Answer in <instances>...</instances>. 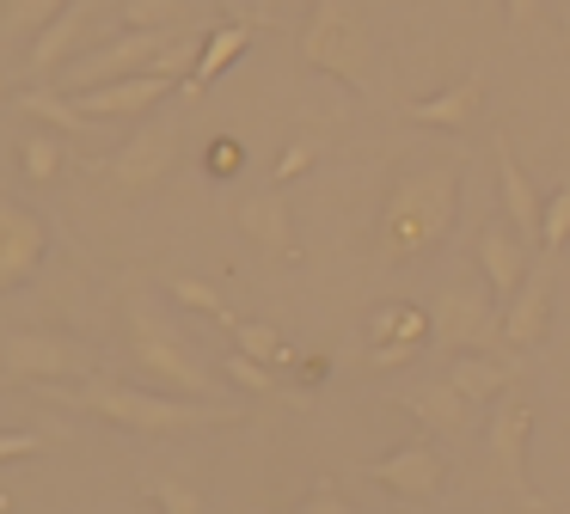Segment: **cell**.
I'll list each match as a JSON object with an SVG mask.
<instances>
[{
    "label": "cell",
    "instance_id": "6da1fadb",
    "mask_svg": "<svg viewBox=\"0 0 570 514\" xmlns=\"http://www.w3.org/2000/svg\"><path fill=\"white\" fill-rule=\"evenodd\" d=\"M454 215H460V166L454 159L405 171L386 190V208H381V257L386 264H417V257H430L454 233Z\"/></svg>",
    "mask_w": 570,
    "mask_h": 514
},
{
    "label": "cell",
    "instance_id": "7a4b0ae2",
    "mask_svg": "<svg viewBox=\"0 0 570 514\" xmlns=\"http://www.w3.org/2000/svg\"><path fill=\"white\" fill-rule=\"evenodd\" d=\"M68 411H92L117 428H136V435H185V428H209V423H239L222 398H185V392H141L124 379H87L80 392L50 386Z\"/></svg>",
    "mask_w": 570,
    "mask_h": 514
},
{
    "label": "cell",
    "instance_id": "3957f363",
    "mask_svg": "<svg viewBox=\"0 0 570 514\" xmlns=\"http://www.w3.org/2000/svg\"><path fill=\"white\" fill-rule=\"evenodd\" d=\"M301 61L332 80H344L350 92H374V31L350 0H313V19L301 31Z\"/></svg>",
    "mask_w": 570,
    "mask_h": 514
},
{
    "label": "cell",
    "instance_id": "277c9868",
    "mask_svg": "<svg viewBox=\"0 0 570 514\" xmlns=\"http://www.w3.org/2000/svg\"><path fill=\"white\" fill-rule=\"evenodd\" d=\"M129 362L148 379H160L166 392H185V398H215V374L197 355L178 343V330L160 318V306L141 288H129Z\"/></svg>",
    "mask_w": 570,
    "mask_h": 514
},
{
    "label": "cell",
    "instance_id": "5b68a950",
    "mask_svg": "<svg viewBox=\"0 0 570 514\" xmlns=\"http://www.w3.org/2000/svg\"><path fill=\"white\" fill-rule=\"evenodd\" d=\"M430 337L442 343L448 355H466V349H491L503 337V306H497L491 288L479 281H442L430 300Z\"/></svg>",
    "mask_w": 570,
    "mask_h": 514
},
{
    "label": "cell",
    "instance_id": "8992f818",
    "mask_svg": "<svg viewBox=\"0 0 570 514\" xmlns=\"http://www.w3.org/2000/svg\"><path fill=\"white\" fill-rule=\"evenodd\" d=\"M0 374L19 379V386H62V379H87L92 355L80 343L56 337V330H7L0 337Z\"/></svg>",
    "mask_w": 570,
    "mask_h": 514
},
{
    "label": "cell",
    "instance_id": "52a82bcc",
    "mask_svg": "<svg viewBox=\"0 0 570 514\" xmlns=\"http://www.w3.org/2000/svg\"><path fill=\"white\" fill-rule=\"evenodd\" d=\"M528 435H533V404L515 398V392H503V398H497V411H491V423H484V453H491L497 484L540 514L546 502L533 496V484H528Z\"/></svg>",
    "mask_w": 570,
    "mask_h": 514
},
{
    "label": "cell",
    "instance_id": "ba28073f",
    "mask_svg": "<svg viewBox=\"0 0 570 514\" xmlns=\"http://www.w3.org/2000/svg\"><path fill=\"white\" fill-rule=\"evenodd\" d=\"M173 43V37H160V31H124V37H111V43H99V49H87V56H75L62 68V92L75 98V92H92V86H111V80H129V73H148L154 68V56Z\"/></svg>",
    "mask_w": 570,
    "mask_h": 514
},
{
    "label": "cell",
    "instance_id": "9c48e42d",
    "mask_svg": "<svg viewBox=\"0 0 570 514\" xmlns=\"http://www.w3.org/2000/svg\"><path fill=\"white\" fill-rule=\"evenodd\" d=\"M173 154H178L173 129H166V122H141V129L117 147V154L92 159V171H99L117 196H141V190H154V184L173 171Z\"/></svg>",
    "mask_w": 570,
    "mask_h": 514
},
{
    "label": "cell",
    "instance_id": "30bf717a",
    "mask_svg": "<svg viewBox=\"0 0 570 514\" xmlns=\"http://www.w3.org/2000/svg\"><path fill=\"white\" fill-rule=\"evenodd\" d=\"M43 245H50V227H43V215H31L26 202H13V196L0 190V294L26 288V281L38 276Z\"/></svg>",
    "mask_w": 570,
    "mask_h": 514
},
{
    "label": "cell",
    "instance_id": "8fae6325",
    "mask_svg": "<svg viewBox=\"0 0 570 514\" xmlns=\"http://www.w3.org/2000/svg\"><path fill=\"white\" fill-rule=\"evenodd\" d=\"M368 477L399 502H430L435 490L448 484V459L430 447V441H405V447H393L386 459H374Z\"/></svg>",
    "mask_w": 570,
    "mask_h": 514
},
{
    "label": "cell",
    "instance_id": "7c38bea8",
    "mask_svg": "<svg viewBox=\"0 0 570 514\" xmlns=\"http://www.w3.org/2000/svg\"><path fill=\"white\" fill-rule=\"evenodd\" d=\"M546 325H552V257H546V264H533L528 276H521V288L509 294V306H503V343L515 355L521 349H540Z\"/></svg>",
    "mask_w": 570,
    "mask_h": 514
},
{
    "label": "cell",
    "instance_id": "4fadbf2b",
    "mask_svg": "<svg viewBox=\"0 0 570 514\" xmlns=\"http://www.w3.org/2000/svg\"><path fill=\"white\" fill-rule=\"evenodd\" d=\"M178 80H166V73H129V80H111V86H92V92H75L80 117L87 122H117V117H148L154 105H160L166 92H173Z\"/></svg>",
    "mask_w": 570,
    "mask_h": 514
},
{
    "label": "cell",
    "instance_id": "5bb4252c",
    "mask_svg": "<svg viewBox=\"0 0 570 514\" xmlns=\"http://www.w3.org/2000/svg\"><path fill=\"white\" fill-rule=\"evenodd\" d=\"M528 239H521L509 220H484L479 227V276L484 288L497 294V306H509V294L521 288V276H528Z\"/></svg>",
    "mask_w": 570,
    "mask_h": 514
},
{
    "label": "cell",
    "instance_id": "9a60e30c",
    "mask_svg": "<svg viewBox=\"0 0 570 514\" xmlns=\"http://www.w3.org/2000/svg\"><path fill=\"white\" fill-rule=\"evenodd\" d=\"M423 337H430V313L423 306H374V367H405L411 355L423 349Z\"/></svg>",
    "mask_w": 570,
    "mask_h": 514
},
{
    "label": "cell",
    "instance_id": "2e32d148",
    "mask_svg": "<svg viewBox=\"0 0 570 514\" xmlns=\"http://www.w3.org/2000/svg\"><path fill=\"white\" fill-rule=\"evenodd\" d=\"M515 379H521V362H515V355L466 349V355H454V362H448V386H454L460 398H472V404L503 398V392L515 386Z\"/></svg>",
    "mask_w": 570,
    "mask_h": 514
},
{
    "label": "cell",
    "instance_id": "e0dca14e",
    "mask_svg": "<svg viewBox=\"0 0 570 514\" xmlns=\"http://www.w3.org/2000/svg\"><path fill=\"white\" fill-rule=\"evenodd\" d=\"M497 190H503V215H509V227H515L528 245H540V215H546V202H540V190L528 184V171H521L515 147H509L503 135H497Z\"/></svg>",
    "mask_w": 570,
    "mask_h": 514
},
{
    "label": "cell",
    "instance_id": "ac0fdd59",
    "mask_svg": "<svg viewBox=\"0 0 570 514\" xmlns=\"http://www.w3.org/2000/svg\"><path fill=\"white\" fill-rule=\"evenodd\" d=\"M405 411L417 416L423 428H435V435L460 441V435H472V411H479V404L460 398V392L448 386V374H442V379H423L417 392H405Z\"/></svg>",
    "mask_w": 570,
    "mask_h": 514
},
{
    "label": "cell",
    "instance_id": "d6986e66",
    "mask_svg": "<svg viewBox=\"0 0 570 514\" xmlns=\"http://www.w3.org/2000/svg\"><path fill=\"white\" fill-rule=\"evenodd\" d=\"M479 105H484V68H472L466 80H454L448 92L405 105V117H411V122H423V129H472Z\"/></svg>",
    "mask_w": 570,
    "mask_h": 514
},
{
    "label": "cell",
    "instance_id": "ffe728a7",
    "mask_svg": "<svg viewBox=\"0 0 570 514\" xmlns=\"http://www.w3.org/2000/svg\"><path fill=\"white\" fill-rule=\"evenodd\" d=\"M87 19H92V0H68L62 12H56L50 24H43L38 37H31V73H62L68 68V56L80 49V31H87Z\"/></svg>",
    "mask_w": 570,
    "mask_h": 514
},
{
    "label": "cell",
    "instance_id": "44dd1931",
    "mask_svg": "<svg viewBox=\"0 0 570 514\" xmlns=\"http://www.w3.org/2000/svg\"><path fill=\"white\" fill-rule=\"evenodd\" d=\"M234 220H239V233H246V239L258 245V251H271V257H283L288 245H295V233H288V202L276 196V184H271V190L239 196Z\"/></svg>",
    "mask_w": 570,
    "mask_h": 514
},
{
    "label": "cell",
    "instance_id": "7402d4cb",
    "mask_svg": "<svg viewBox=\"0 0 570 514\" xmlns=\"http://www.w3.org/2000/svg\"><path fill=\"white\" fill-rule=\"evenodd\" d=\"M209 0H124V31H160V37H185L203 31Z\"/></svg>",
    "mask_w": 570,
    "mask_h": 514
},
{
    "label": "cell",
    "instance_id": "603a6c76",
    "mask_svg": "<svg viewBox=\"0 0 570 514\" xmlns=\"http://www.w3.org/2000/svg\"><path fill=\"white\" fill-rule=\"evenodd\" d=\"M246 49H252V24H215V31H203V49H197V68H190V80H185V98H203L215 73L234 68Z\"/></svg>",
    "mask_w": 570,
    "mask_h": 514
},
{
    "label": "cell",
    "instance_id": "cb8c5ba5",
    "mask_svg": "<svg viewBox=\"0 0 570 514\" xmlns=\"http://www.w3.org/2000/svg\"><path fill=\"white\" fill-rule=\"evenodd\" d=\"M19 110H26L31 129H56V135H80V129H87L80 105L62 92V86H31V92L19 98Z\"/></svg>",
    "mask_w": 570,
    "mask_h": 514
},
{
    "label": "cell",
    "instance_id": "d4e9b609",
    "mask_svg": "<svg viewBox=\"0 0 570 514\" xmlns=\"http://www.w3.org/2000/svg\"><path fill=\"white\" fill-rule=\"evenodd\" d=\"M62 166H68V147L56 129H31L26 141H19V171H26L31 184H56Z\"/></svg>",
    "mask_w": 570,
    "mask_h": 514
},
{
    "label": "cell",
    "instance_id": "484cf974",
    "mask_svg": "<svg viewBox=\"0 0 570 514\" xmlns=\"http://www.w3.org/2000/svg\"><path fill=\"white\" fill-rule=\"evenodd\" d=\"M62 7L68 0H0V37L7 43H31Z\"/></svg>",
    "mask_w": 570,
    "mask_h": 514
},
{
    "label": "cell",
    "instance_id": "4316f807",
    "mask_svg": "<svg viewBox=\"0 0 570 514\" xmlns=\"http://www.w3.org/2000/svg\"><path fill=\"white\" fill-rule=\"evenodd\" d=\"M166 294H173L178 306H190V313H203V318H215V325H227V330L239 325V318L227 313V300H222V294H215L203 276H166Z\"/></svg>",
    "mask_w": 570,
    "mask_h": 514
},
{
    "label": "cell",
    "instance_id": "83f0119b",
    "mask_svg": "<svg viewBox=\"0 0 570 514\" xmlns=\"http://www.w3.org/2000/svg\"><path fill=\"white\" fill-rule=\"evenodd\" d=\"M234 349L252 355V362H264V367L295 362V355H288V343L276 337V325H258V318H239V325H234Z\"/></svg>",
    "mask_w": 570,
    "mask_h": 514
},
{
    "label": "cell",
    "instance_id": "f1b7e54d",
    "mask_svg": "<svg viewBox=\"0 0 570 514\" xmlns=\"http://www.w3.org/2000/svg\"><path fill=\"white\" fill-rule=\"evenodd\" d=\"M564 245H570V171H564V184L546 196V215H540V251L558 257Z\"/></svg>",
    "mask_w": 570,
    "mask_h": 514
},
{
    "label": "cell",
    "instance_id": "f546056e",
    "mask_svg": "<svg viewBox=\"0 0 570 514\" xmlns=\"http://www.w3.org/2000/svg\"><path fill=\"white\" fill-rule=\"evenodd\" d=\"M148 496L160 502V514H203V496L178 477H148Z\"/></svg>",
    "mask_w": 570,
    "mask_h": 514
},
{
    "label": "cell",
    "instance_id": "4dcf8cb0",
    "mask_svg": "<svg viewBox=\"0 0 570 514\" xmlns=\"http://www.w3.org/2000/svg\"><path fill=\"white\" fill-rule=\"evenodd\" d=\"M227 379H234L239 392H276V367H264V362H252V355H227Z\"/></svg>",
    "mask_w": 570,
    "mask_h": 514
},
{
    "label": "cell",
    "instance_id": "1f68e13d",
    "mask_svg": "<svg viewBox=\"0 0 570 514\" xmlns=\"http://www.w3.org/2000/svg\"><path fill=\"white\" fill-rule=\"evenodd\" d=\"M313 159H320V141H313V135H307V141H295V147H288L283 159H276V171H271V178H276V184H288V178H301V171H307Z\"/></svg>",
    "mask_w": 570,
    "mask_h": 514
},
{
    "label": "cell",
    "instance_id": "d6a6232c",
    "mask_svg": "<svg viewBox=\"0 0 570 514\" xmlns=\"http://www.w3.org/2000/svg\"><path fill=\"white\" fill-rule=\"evenodd\" d=\"M43 435H31V428H13V435H0V465L7 459H26V453H38Z\"/></svg>",
    "mask_w": 570,
    "mask_h": 514
},
{
    "label": "cell",
    "instance_id": "836d02e7",
    "mask_svg": "<svg viewBox=\"0 0 570 514\" xmlns=\"http://www.w3.org/2000/svg\"><path fill=\"white\" fill-rule=\"evenodd\" d=\"M503 12H509V31H533L540 24V0H503Z\"/></svg>",
    "mask_w": 570,
    "mask_h": 514
},
{
    "label": "cell",
    "instance_id": "e575fe53",
    "mask_svg": "<svg viewBox=\"0 0 570 514\" xmlns=\"http://www.w3.org/2000/svg\"><path fill=\"white\" fill-rule=\"evenodd\" d=\"M295 514H356V508H350V502L337 496V490H320V496H307Z\"/></svg>",
    "mask_w": 570,
    "mask_h": 514
},
{
    "label": "cell",
    "instance_id": "d590c367",
    "mask_svg": "<svg viewBox=\"0 0 570 514\" xmlns=\"http://www.w3.org/2000/svg\"><path fill=\"white\" fill-rule=\"evenodd\" d=\"M209 171H239V147L234 141H215L209 147Z\"/></svg>",
    "mask_w": 570,
    "mask_h": 514
},
{
    "label": "cell",
    "instance_id": "8d00e7d4",
    "mask_svg": "<svg viewBox=\"0 0 570 514\" xmlns=\"http://www.w3.org/2000/svg\"><path fill=\"white\" fill-rule=\"evenodd\" d=\"M564 37H570V0H564Z\"/></svg>",
    "mask_w": 570,
    "mask_h": 514
},
{
    "label": "cell",
    "instance_id": "74e56055",
    "mask_svg": "<svg viewBox=\"0 0 570 514\" xmlns=\"http://www.w3.org/2000/svg\"><path fill=\"white\" fill-rule=\"evenodd\" d=\"M0 105H7V80H0Z\"/></svg>",
    "mask_w": 570,
    "mask_h": 514
},
{
    "label": "cell",
    "instance_id": "f35d334b",
    "mask_svg": "<svg viewBox=\"0 0 570 514\" xmlns=\"http://www.w3.org/2000/svg\"><path fill=\"white\" fill-rule=\"evenodd\" d=\"M209 7H227V0H209Z\"/></svg>",
    "mask_w": 570,
    "mask_h": 514
},
{
    "label": "cell",
    "instance_id": "ab89813d",
    "mask_svg": "<svg viewBox=\"0 0 570 514\" xmlns=\"http://www.w3.org/2000/svg\"><path fill=\"white\" fill-rule=\"evenodd\" d=\"M540 514H558V508H540Z\"/></svg>",
    "mask_w": 570,
    "mask_h": 514
}]
</instances>
